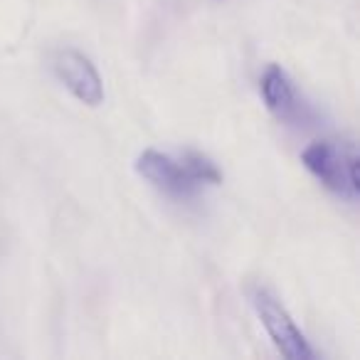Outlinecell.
<instances>
[{
	"label": "cell",
	"mask_w": 360,
	"mask_h": 360,
	"mask_svg": "<svg viewBox=\"0 0 360 360\" xmlns=\"http://www.w3.org/2000/svg\"><path fill=\"white\" fill-rule=\"evenodd\" d=\"M250 304L255 309L257 319L262 321L266 335L271 338L274 348L289 360H314L316 350L311 348L309 338L304 330L296 326L286 306L264 286H252L250 289Z\"/></svg>",
	"instance_id": "3"
},
{
	"label": "cell",
	"mask_w": 360,
	"mask_h": 360,
	"mask_svg": "<svg viewBox=\"0 0 360 360\" xmlns=\"http://www.w3.org/2000/svg\"><path fill=\"white\" fill-rule=\"evenodd\" d=\"M136 173L160 195L175 202L195 200L205 188L222 183V170L200 150H158L146 148L136 158Z\"/></svg>",
	"instance_id": "1"
},
{
	"label": "cell",
	"mask_w": 360,
	"mask_h": 360,
	"mask_svg": "<svg viewBox=\"0 0 360 360\" xmlns=\"http://www.w3.org/2000/svg\"><path fill=\"white\" fill-rule=\"evenodd\" d=\"M52 72L60 79V84L84 106L96 109L104 101V82L94 62L84 52L72 50V47L57 50L52 57Z\"/></svg>",
	"instance_id": "4"
},
{
	"label": "cell",
	"mask_w": 360,
	"mask_h": 360,
	"mask_svg": "<svg viewBox=\"0 0 360 360\" xmlns=\"http://www.w3.org/2000/svg\"><path fill=\"white\" fill-rule=\"evenodd\" d=\"M259 94L271 116H276L284 124H304L309 121L311 109L304 104L299 89L289 72L279 65H269L259 79Z\"/></svg>",
	"instance_id": "5"
},
{
	"label": "cell",
	"mask_w": 360,
	"mask_h": 360,
	"mask_svg": "<svg viewBox=\"0 0 360 360\" xmlns=\"http://www.w3.org/2000/svg\"><path fill=\"white\" fill-rule=\"evenodd\" d=\"M304 168L319 180L321 186L345 202H358V150L350 141L321 139L301 150Z\"/></svg>",
	"instance_id": "2"
}]
</instances>
